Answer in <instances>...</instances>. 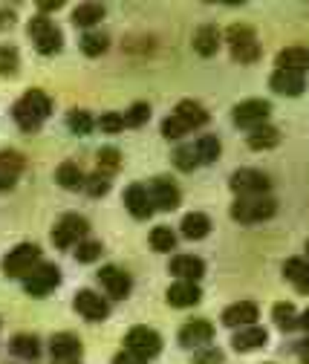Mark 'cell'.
I'll list each match as a JSON object with an SVG mask.
<instances>
[{"mask_svg":"<svg viewBox=\"0 0 309 364\" xmlns=\"http://www.w3.org/2000/svg\"><path fill=\"white\" fill-rule=\"evenodd\" d=\"M124 347H127V353H134L136 358L148 361V358L159 355L162 338H159V333L151 330V327H134V330H127V336H124Z\"/></svg>","mask_w":309,"mask_h":364,"instance_id":"9c48e42d","label":"cell"},{"mask_svg":"<svg viewBox=\"0 0 309 364\" xmlns=\"http://www.w3.org/2000/svg\"><path fill=\"white\" fill-rule=\"evenodd\" d=\"M99 255H102V243H96V240H81L75 246V257L81 263H93V260H99Z\"/></svg>","mask_w":309,"mask_h":364,"instance_id":"f35d334b","label":"cell"},{"mask_svg":"<svg viewBox=\"0 0 309 364\" xmlns=\"http://www.w3.org/2000/svg\"><path fill=\"white\" fill-rule=\"evenodd\" d=\"M229 186L234 194L240 197H263V194H269L272 188V179L263 173V171H254V168H240L232 179H229Z\"/></svg>","mask_w":309,"mask_h":364,"instance_id":"ba28073f","label":"cell"},{"mask_svg":"<svg viewBox=\"0 0 309 364\" xmlns=\"http://www.w3.org/2000/svg\"><path fill=\"white\" fill-rule=\"evenodd\" d=\"M217 47H219V29H217L214 23L200 26L197 35H194V50H197L200 55H214Z\"/></svg>","mask_w":309,"mask_h":364,"instance_id":"4316f807","label":"cell"},{"mask_svg":"<svg viewBox=\"0 0 309 364\" xmlns=\"http://www.w3.org/2000/svg\"><path fill=\"white\" fill-rule=\"evenodd\" d=\"M93 116L87 113V110H70L67 113V127L72 130V133H78V136H87V133H93Z\"/></svg>","mask_w":309,"mask_h":364,"instance_id":"e575fe53","label":"cell"},{"mask_svg":"<svg viewBox=\"0 0 309 364\" xmlns=\"http://www.w3.org/2000/svg\"><path fill=\"white\" fill-rule=\"evenodd\" d=\"M119 165H121V156H119L116 148H102V151H99V173L110 176V173L119 171Z\"/></svg>","mask_w":309,"mask_h":364,"instance_id":"8d00e7d4","label":"cell"},{"mask_svg":"<svg viewBox=\"0 0 309 364\" xmlns=\"http://www.w3.org/2000/svg\"><path fill=\"white\" fill-rule=\"evenodd\" d=\"M275 211H278V203L269 194H263V197H240L232 205V217L237 223H263V220L275 217Z\"/></svg>","mask_w":309,"mask_h":364,"instance_id":"277c9868","label":"cell"},{"mask_svg":"<svg viewBox=\"0 0 309 364\" xmlns=\"http://www.w3.org/2000/svg\"><path fill=\"white\" fill-rule=\"evenodd\" d=\"M124 205H127V211L134 214L136 220H148L153 214V203L148 197V188L139 186V182H134V186L124 188Z\"/></svg>","mask_w":309,"mask_h":364,"instance_id":"9a60e30c","label":"cell"},{"mask_svg":"<svg viewBox=\"0 0 309 364\" xmlns=\"http://www.w3.org/2000/svg\"><path fill=\"white\" fill-rule=\"evenodd\" d=\"M29 38H32L35 50H38L40 55H55V53H61V47H64L61 29H58L50 18H43V15H38V18L29 21Z\"/></svg>","mask_w":309,"mask_h":364,"instance_id":"7a4b0ae2","label":"cell"},{"mask_svg":"<svg viewBox=\"0 0 309 364\" xmlns=\"http://www.w3.org/2000/svg\"><path fill=\"white\" fill-rule=\"evenodd\" d=\"M99 127H102L104 133H119V130L124 127V119H121L119 113H104V116L99 119Z\"/></svg>","mask_w":309,"mask_h":364,"instance_id":"ee69618b","label":"cell"},{"mask_svg":"<svg viewBox=\"0 0 309 364\" xmlns=\"http://www.w3.org/2000/svg\"><path fill=\"white\" fill-rule=\"evenodd\" d=\"M15 23V12L12 9H0V29H9Z\"/></svg>","mask_w":309,"mask_h":364,"instance_id":"c3c4849f","label":"cell"},{"mask_svg":"<svg viewBox=\"0 0 309 364\" xmlns=\"http://www.w3.org/2000/svg\"><path fill=\"white\" fill-rule=\"evenodd\" d=\"M269 113H272L269 102H263V99H249V102H240V105L234 107L232 119H234L237 127L254 130V127H260V124H266Z\"/></svg>","mask_w":309,"mask_h":364,"instance_id":"30bf717a","label":"cell"},{"mask_svg":"<svg viewBox=\"0 0 309 364\" xmlns=\"http://www.w3.org/2000/svg\"><path fill=\"white\" fill-rule=\"evenodd\" d=\"M78 43H81V53H84V55L96 58V55L107 53V47H110V38H107L104 32H84Z\"/></svg>","mask_w":309,"mask_h":364,"instance_id":"f546056e","label":"cell"},{"mask_svg":"<svg viewBox=\"0 0 309 364\" xmlns=\"http://www.w3.org/2000/svg\"><path fill=\"white\" fill-rule=\"evenodd\" d=\"M208 232H211V220H208L205 214L191 211V214L183 217V235H185L188 240H202Z\"/></svg>","mask_w":309,"mask_h":364,"instance_id":"f1b7e54d","label":"cell"},{"mask_svg":"<svg viewBox=\"0 0 309 364\" xmlns=\"http://www.w3.org/2000/svg\"><path fill=\"white\" fill-rule=\"evenodd\" d=\"M283 275H286V281L295 284L298 292L309 295V263H306V260H300V257H289V260L283 263Z\"/></svg>","mask_w":309,"mask_h":364,"instance_id":"7402d4cb","label":"cell"},{"mask_svg":"<svg viewBox=\"0 0 309 364\" xmlns=\"http://www.w3.org/2000/svg\"><path fill=\"white\" fill-rule=\"evenodd\" d=\"M200 298H202V292H200V287L191 284V281H176V284L168 287V304H170V306L185 309V306H194Z\"/></svg>","mask_w":309,"mask_h":364,"instance_id":"ac0fdd59","label":"cell"},{"mask_svg":"<svg viewBox=\"0 0 309 364\" xmlns=\"http://www.w3.org/2000/svg\"><path fill=\"white\" fill-rule=\"evenodd\" d=\"M121 119H124L127 127H142L151 119V107L148 105H134V107L127 110V116H121Z\"/></svg>","mask_w":309,"mask_h":364,"instance_id":"60d3db41","label":"cell"},{"mask_svg":"<svg viewBox=\"0 0 309 364\" xmlns=\"http://www.w3.org/2000/svg\"><path fill=\"white\" fill-rule=\"evenodd\" d=\"M75 309H78V315L87 318V321H104V318L110 315V304L102 295L90 292V289H81L75 295Z\"/></svg>","mask_w":309,"mask_h":364,"instance_id":"4fadbf2b","label":"cell"},{"mask_svg":"<svg viewBox=\"0 0 309 364\" xmlns=\"http://www.w3.org/2000/svg\"><path fill=\"white\" fill-rule=\"evenodd\" d=\"M298 355H300V361H303V364H309V338H306V341H300Z\"/></svg>","mask_w":309,"mask_h":364,"instance_id":"681fc988","label":"cell"},{"mask_svg":"<svg viewBox=\"0 0 309 364\" xmlns=\"http://www.w3.org/2000/svg\"><path fill=\"white\" fill-rule=\"evenodd\" d=\"M269 87L281 96H300L306 90V81H303V73H286V70H275L272 78H269Z\"/></svg>","mask_w":309,"mask_h":364,"instance_id":"e0dca14e","label":"cell"},{"mask_svg":"<svg viewBox=\"0 0 309 364\" xmlns=\"http://www.w3.org/2000/svg\"><path fill=\"white\" fill-rule=\"evenodd\" d=\"M113 364H148V361H142V358H136L134 353H127V350H124V353H119V355L113 358Z\"/></svg>","mask_w":309,"mask_h":364,"instance_id":"bcb514c9","label":"cell"},{"mask_svg":"<svg viewBox=\"0 0 309 364\" xmlns=\"http://www.w3.org/2000/svg\"><path fill=\"white\" fill-rule=\"evenodd\" d=\"M246 142H249L251 151H269V148H275V145L281 142V130L272 127V124H260V127H254V130L249 133Z\"/></svg>","mask_w":309,"mask_h":364,"instance_id":"603a6c76","label":"cell"},{"mask_svg":"<svg viewBox=\"0 0 309 364\" xmlns=\"http://www.w3.org/2000/svg\"><path fill=\"white\" fill-rule=\"evenodd\" d=\"M148 240H151V249L153 252H170L176 246V237H173V232L168 229V225H156Z\"/></svg>","mask_w":309,"mask_h":364,"instance_id":"d590c367","label":"cell"},{"mask_svg":"<svg viewBox=\"0 0 309 364\" xmlns=\"http://www.w3.org/2000/svg\"><path fill=\"white\" fill-rule=\"evenodd\" d=\"M50 353L55 358H78L81 353V341L72 336V333H58L50 338Z\"/></svg>","mask_w":309,"mask_h":364,"instance_id":"484cf974","label":"cell"},{"mask_svg":"<svg viewBox=\"0 0 309 364\" xmlns=\"http://www.w3.org/2000/svg\"><path fill=\"white\" fill-rule=\"evenodd\" d=\"M87 232H90V223H87L81 214H64L55 225V232H53V243L58 249H75L81 240H87Z\"/></svg>","mask_w":309,"mask_h":364,"instance_id":"8992f818","label":"cell"},{"mask_svg":"<svg viewBox=\"0 0 309 364\" xmlns=\"http://www.w3.org/2000/svg\"><path fill=\"white\" fill-rule=\"evenodd\" d=\"M194 364H223V353L217 347H208V350H200L194 355Z\"/></svg>","mask_w":309,"mask_h":364,"instance_id":"f6af8a7d","label":"cell"},{"mask_svg":"<svg viewBox=\"0 0 309 364\" xmlns=\"http://www.w3.org/2000/svg\"><path fill=\"white\" fill-rule=\"evenodd\" d=\"M53 364H78V361H75V358H55Z\"/></svg>","mask_w":309,"mask_h":364,"instance_id":"816d5d0a","label":"cell"},{"mask_svg":"<svg viewBox=\"0 0 309 364\" xmlns=\"http://www.w3.org/2000/svg\"><path fill=\"white\" fill-rule=\"evenodd\" d=\"M84 188H87V194H93V197H102L107 188H110V176H104V173H90L84 179Z\"/></svg>","mask_w":309,"mask_h":364,"instance_id":"ab89813d","label":"cell"},{"mask_svg":"<svg viewBox=\"0 0 309 364\" xmlns=\"http://www.w3.org/2000/svg\"><path fill=\"white\" fill-rule=\"evenodd\" d=\"M38 263H40V246H35V243H23V246L12 249V252L4 257L0 269H4V275H6V278H21V281H23Z\"/></svg>","mask_w":309,"mask_h":364,"instance_id":"5b68a950","label":"cell"},{"mask_svg":"<svg viewBox=\"0 0 309 364\" xmlns=\"http://www.w3.org/2000/svg\"><path fill=\"white\" fill-rule=\"evenodd\" d=\"M306 252H309V240H306Z\"/></svg>","mask_w":309,"mask_h":364,"instance_id":"f5cc1de1","label":"cell"},{"mask_svg":"<svg viewBox=\"0 0 309 364\" xmlns=\"http://www.w3.org/2000/svg\"><path fill=\"white\" fill-rule=\"evenodd\" d=\"M176 119H180L188 130H194V127H202L205 122H208V113H205V107H200L197 102H180L176 105V113H173Z\"/></svg>","mask_w":309,"mask_h":364,"instance_id":"d4e9b609","label":"cell"},{"mask_svg":"<svg viewBox=\"0 0 309 364\" xmlns=\"http://www.w3.org/2000/svg\"><path fill=\"white\" fill-rule=\"evenodd\" d=\"M272 318H275V324H278L281 330H286V333L298 327V309H295L289 301L275 304V306H272Z\"/></svg>","mask_w":309,"mask_h":364,"instance_id":"d6a6232c","label":"cell"},{"mask_svg":"<svg viewBox=\"0 0 309 364\" xmlns=\"http://www.w3.org/2000/svg\"><path fill=\"white\" fill-rule=\"evenodd\" d=\"M148 197H151V203H153V208H159V211H173L176 205H180V188L173 186L170 179H165V176H156L153 182H151V188H148Z\"/></svg>","mask_w":309,"mask_h":364,"instance_id":"8fae6325","label":"cell"},{"mask_svg":"<svg viewBox=\"0 0 309 364\" xmlns=\"http://www.w3.org/2000/svg\"><path fill=\"white\" fill-rule=\"evenodd\" d=\"M254 321H257V304H251V301L232 304L223 312V324L226 327H251Z\"/></svg>","mask_w":309,"mask_h":364,"instance_id":"d6986e66","label":"cell"},{"mask_svg":"<svg viewBox=\"0 0 309 364\" xmlns=\"http://www.w3.org/2000/svg\"><path fill=\"white\" fill-rule=\"evenodd\" d=\"M298 324H300V327H303V330L309 333V309H306L303 315H298Z\"/></svg>","mask_w":309,"mask_h":364,"instance_id":"f907efd6","label":"cell"},{"mask_svg":"<svg viewBox=\"0 0 309 364\" xmlns=\"http://www.w3.org/2000/svg\"><path fill=\"white\" fill-rule=\"evenodd\" d=\"M194 154H197V162H205V165L217 162L219 159V139H217V136H211V133L200 136L197 145H194Z\"/></svg>","mask_w":309,"mask_h":364,"instance_id":"4dcf8cb0","label":"cell"},{"mask_svg":"<svg viewBox=\"0 0 309 364\" xmlns=\"http://www.w3.org/2000/svg\"><path fill=\"white\" fill-rule=\"evenodd\" d=\"M64 4H61V0H38V9L40 12H55V9H61Z\"/></svg>","mask_w":309,"mask_h":364,"instance_id":"7dc6e473","label":"cell"},{"mask_svg":"<svg viewBox=\"0 0 309 364\" xmlns=\"http://www.w3.org/2000/svg\"><path fill=\"white\" fill-rule=\"evenodd\" d=\"M168 269L176 275V281H191V284H197L205 275V263L197 255H176Z\"/></svg>","mask_w":309,"mask_h":364,"instance_id":"5bb4252c","label":"cell"},{"mask_svg":"<svg viewBox=\"0 0 309 364\" xmlns=\"http://www.w3.org/2000/svg\"><path fill=\"white\" fill-rule=\"evenodd\" d=\"M104 18V6L102 4H81V6H75V12H72V21L78 23V26H93V23H99Z\"/></svg>","mask_w":309,"mask_h":364,"instance_id":"836d02e7","label":"cell"},{"mask_svg":"<svg viewBox=\"0 0 309 364\" xmlns=\"http://www.w3.org/2000/svg\"><path fill=\"white\" fill-rule=\"evenodd\" d=\"M61 284V272L55 263H38L29 275L23 278V289L32 295V298H43L55 292V287Z\"/></svg>","mask_w":309,"mask_h":364,"instance_id":"52a82bcc","label":"cell"},{"mask_svg":"<svg viewBox=\"0 0 309 364\" xmlns=\"http://www.w3.org/2000/svg\"><path fill=\"white\" fill-rule=\"evenodd\" d=\"M23 168H26V159L18 151H0V191H9Z\"/></svg>","mask_w":309,"mask_h":364,"instance_id":"2e32d148","label":"cell"},{"mask_svg":"<svg viewBox=\"0 0 309 364\" xmlns=\"http://www.w3.org/2000/svg\"><path fill=\"white\" fill-rule=\"evenodd\" d=\"M185 133H188V127L180 119H176V116H170V119L162 122V136H165V139H183Z\"/></svg>","mask_w":309,"mask_h":364,"instance_id":"7bdbcfd3","label":"cell"},{"mask_svg":"<svg viewBox=\"0 0 309 364\" xmlns=\"http://www.w3.org/2000/svg\"><path fill=\"white\" fill-rule=\"evenodd\" d=\"M18 61H21L18 50L9 47V43H0V75H12L18 70Z\"/></svg>","mask_w":309,"mask_h":364,"instance_id":"74e56055","label":"cell"},{"mask_svg":"<svg viewBox=\"0 0 309 364\" xmlns=\"http://www.w3.org/2000/svg\"><path fill=\"white\" fill-rule=\"evenodd\" d=\"M99 281L110 292V298H116V301H124L130 295V289H134V281H130V275H127L124 269H119V266H104L99 272Z\"/></svg>","mask_w":309,"mask_h":364,"instance_id":"7c38bea8","label":"cell"},{"mask_svg":"<svg viewBox=\"0 0 309 364\" xmlns=\"http://www.w3.org/2000/svg\"><path fill=\"white\" fill-rule=\"evenodd\" d=\"M229 47H232V58L237 64H254L260 58V43L251 26L246 23H234L229 26Z\"/></svg>","mask_w":309,"mask_h":364,"instance_id":"3957f363","label":"cell"},{"mask_svg":"<svg viewBox=\"0 0 309 364\" xmlns=\"http://www.w3.org/2000/svg\"><path fill=\"white\" fill-rule=\"evenodd\" d=\"M53 113V102H50V96L47 93H40V90H29V93H23L18 102H15V107H12V116H15V122L23 127V130H38L40 127V122L47 119Z\"/></svg>","mask_w":309,"mask_h":364,"instance_id":"6da1fadb","label":"cell"},{"mask_svg":"<svg viewBox=\"0 0 309 364\" xmlns=\"http://www.w3.org/2000/svg\"><path fill=\"white\" fill-rule=\"evenodd\" d=\"M266 330L263 327H246V330H240L234 338H232V344H234V350H240V353H246V350H257V347H263L266 344Z\"/></svg>","mask_w":309,"mask_h":364,"instance_id":"83f0119b","label":"cell"},{"mask_svg":"<svg viewBox=\"0 0 309 364\" xmlns=\"http://www.w3.org/2000/svg\"><path fill=\"white\" fill-rule=\"evenodd\" d=\"M9 353H12L15 358L35 361V358L40 355V344H38L35 336H29V333H18V336H12V341H9Z\"/></svg>","mask_w":309,"mask_h":364,"instance_id":"cb8c5ba5","label":"cell"},{"mask_svg":"<svg viewBox=\"0 0 309 364\" xmlns=\"http://www.w3.org/2000/svg\"><path fill=\"white\" fill-rule=\"evenodd\" d=\"M55 179H58L61 188H81L84 186V173L78 171L75 162H61L55 171Z\"/></svg>","mask_w":309,"mask_h":364,"instance_id":"1f68e13d","label":"cell"},{"mask_svg":"<svg viewBox=\"0 0 309 364\" xmlns=\"http://www.w3.org/2000/svg\"><path fill=\"white\" fill-rule=\"evenodd\" d=\"M278 70H286V73H303L309 70V50L303 47H286L278 53Z\"/></svg>","mask_w":309,"mask_h":364,"instance_id":"44dd1931","label":"cell"},{"mask_svg":"<svg viewBox=\"0 0 309 364\" xmlns=\"http://www.w3.org/2000/svg\"><path fill=\"white\" fill-rule=\"evenodd\" d=\"M173 165L180 168V171H191V168H197L200 162H197L194 148H176V151H173Z\"/></svg>","mask_w":309,"mask_h":364,"instance_id":"b9f144b4","label":"cell"},{"mask_svg":"<svg viewBox=\"0 0 309 364\" xmlns=\"http://www.w3.org/2000/svg\"><path fill=\"white\" fill-rule=\"evenodd\" d=\"M208 338H214V324L211 321H202V318H197V321H188L180 330V344L183 347H197V344H205Z\"/></svg>","mask_w":309,"mask_h":364,"instance_id":"ffe728a7","label":"cell"}]
</instances>
